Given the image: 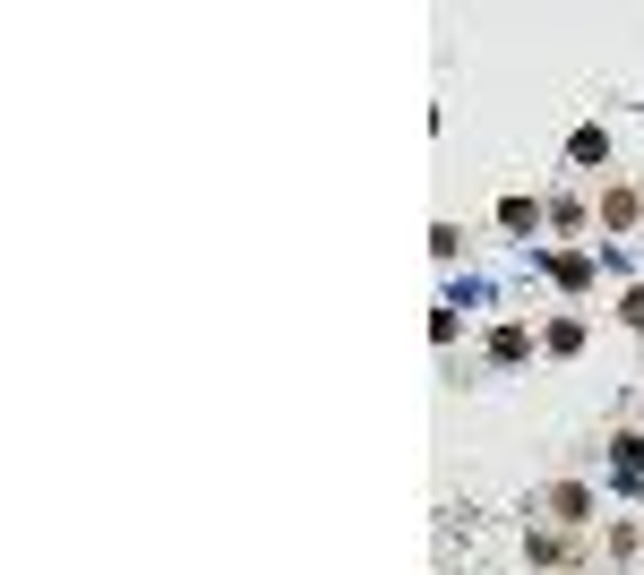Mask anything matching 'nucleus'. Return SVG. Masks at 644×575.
<instances>
[{
  "instance_id": "nucleus-1",
  "label": "nucleus",
  "mask_w": 644,
  "mask_h": 575,
  "mask_svg": "<svg viewBox=\"0 0 644 575\" xmlns=\"http://www.w3.org/2000/svg\"><path fill=\"white\" fill-rule=\"evenodd\" d=\"M567 155H576V163H602V155H611V138H602V129H576V138H567Z\"/></svg>"
},
{
  "instance_id": "nucleus-2",
  "label": "nucleus",
  "mask_w": 644,
  "mask_h": 575,
  "mask_svg": "<svg viewBox=\"0 0 644 575\" xmlns=\"http://www.w3.org/2000/svg\"><path fill=\"white\" fill-rule=\"evenodd\" d=\"M490 361H524V326H499L490 335Z\"/></svg>"
}]
</instances>
